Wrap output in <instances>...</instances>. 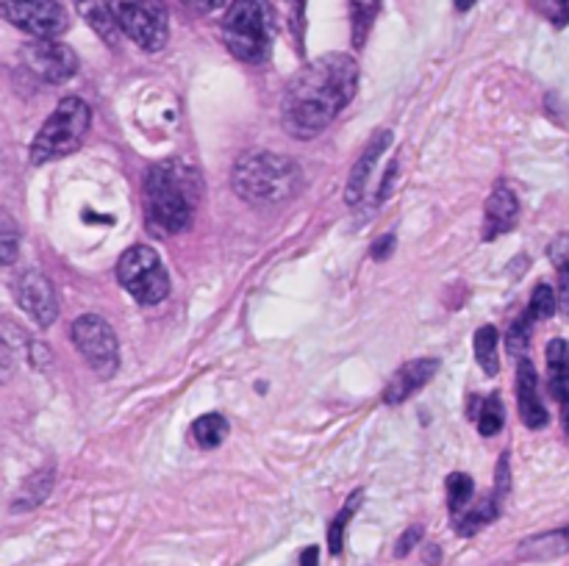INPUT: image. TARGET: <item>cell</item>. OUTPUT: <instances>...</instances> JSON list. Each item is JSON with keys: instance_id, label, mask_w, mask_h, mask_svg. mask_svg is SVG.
Returning a JSON list of instances; mask_svg holds the SVG:
<instances>
[{"instance_id": "6da1fadb", "label": "cell", "mask_w": 569, "mask_h": 566, "mask_svg": "<svg viewBox=\"0 0 569 566\" xmlns=\"http://www.w3.org/2000/svg\"><path fill=\"white\" fill-rule=\"evenodd\" d=\"M359 64L348 53H326L309 61L289 81L283 94V128L295 139H311L326 131L333 117L353 100Z\"/></svg>"}, {"instance_id": "7a4b0ae2", "label": "cell", "mask_w": 569, "mask_h": 566, "mask_svg": "<svg viewBox=\"0 0 569 566\" xmlns=\"http://www.w3.org/2000/svg\"><path fill=\"white\" fill-rule=\"evenodd\" d=\"M198 198V172L183 161H161L148 172V181H144L148 216L167 233H181L192 225Z\"/></svg>"}, {"instance_id": "3957f363", "label": "cell", "mask_w": 569, "mask_h": 566, "mask_svg": "<svg viewBox=\"0 0 569 566\" xmlns=\"http://www.w3.org/2000/svg\"><path fill=\"white\" fill-rule=\"evenodd\" d=\"M233 192L256 205H276L292 198L300 189V170L287 155L270 150L244 153L231 172Z\"/></svg>"}, {"instance_id": "277c9868", "label": "cell", "mask_w": 569, "mask_h": 566, "mask_svg": "<svg viewBox=\"0 0 569 566\" xmlns=\"http://www.w3.org/2000/svg\"><path fill=\"white\" fill-rule=\"evenodd\" d=\"M222 39L239 61L261 64L270 59L276 39V11L270 0H233L222 20Z\"/></svg>"}, {"instance_id": "5b68a950", "label": "cell", "mask_w": 569, "mask_h": 566, "mask_svg": "<svg viewBox=\"0 0 569 566\" xmlns=\"http://www.w3.org/2000/svg\"><path fill=\"white\" fill-rule=\"evenodd\" d=\"M92 122V111L81 98H64L56 105L53 114L44 120L39 128L37 139L31 144V161L33 164H48V161L64 159V155L76 153L81 148L83 137Z\"/></svg>"}, {"instance_id": "8992f818", "label": "cell", "mask_w": 569, "mask_h": 566, "mask_svg": "<svg viewBox=\"0 0 569 566\" xmlns=\"http://www.w3.org/2000/svg\"><path fill=\"white\" fill-rule=\"evenodd\" d=\"M117 281L128 294L144 305H156L170 294V275L161 264L159 253L148 244L128 247L117 261Z\"/></svg>"}, {"instance_id": "52a82bcc", "label": "cell", "mask_w": 569, "mask_h": 566, "mask_svg": "<svg viewBox=\"0 0 569 566\" xmlns=\"http://www.w3.org/2000/svg\"><path fill=\"white\" fill-rule=\"evenodd\" d=\"M114 11L120 31H126L142 50L164 48L167 33H170V14H167L164 0H109Z\"/></svg>"}, {"instance_id": "ba28073f", "label": "cell", "mask_w": 569, "mask_h": 566, "mask_svg": "<svg viewBox=\"0 0 569 566\" xmlns=\"http://www.w3.org/2000/svg\"><path fill=\"white\" fill-rule=\"evenodd\" d=\"M72 342L78 353L87 358V364L98 372L100 377H111L120 366V344H117L114 331L103 316L83 314L72 322Z\"/></svg>"}, {"instance_id": "9c48e42d", "label": "cell", "mask_w": 569, "mask_h": 566, "mask_svg": "<svg viewBox=\"0 0 569 566\" xmlns=\"http://www.w3.org/2000/svg\"><path fill=\"white\" fill-rule=\"evenodd\" d=\"M0 11L11 26L37 39H53L67 28V11L59 0H0Z\"/></svg>"}, {"instance_id": "30bf717a", "label": "cell", "mask_w": 569, "mask_h": 566, "mask_svg": "<svg viewBox=\"0 0 569 566\" xmlns=\"http://www.w3.org/2000/svg\"><path fill=\"white\" fill-rule=\"evenodd\" d=\"M22 61L37 78L48 83H64L76 75L78 55L67 44L53 39H33L22 48Z\"/></svg>"}, {"instance_id": "8fae6325", "label": "cell", "mask_w": 569, "mask_h": 566, "mask_svg": "<svg viewBox=\"0 0 569 566\" xmlns=\"http://www.w3.org/2000/svg\"><path fill=\"white\" fill-rule=\"evenodd\" d=\"M14 297L39 327H50L56 322V316H59L56 289L44 272L39 270L22 272V275L14 281Z\"/></svg>"}, {"instance_id": "7c38bea8", "label": "cell", "mask_w": 569, "mask_h": 566, "mask_svg": "<svg viewBox=\"0 0 569 566\" xmlns=\"http://www.w3.org/2000/svg\"><path fill=\"white\" fill-rule=\"evenodd\" d=\"M517 408H520L526 427H531V431L548 425V408L539 397L537 370L528 358H520V364H517Z\"/></svg>"}, {"instance_id": "4fadbf2b", "label": "cell", "mask_w": 569, "mask_h": 566, "mask_svg": "<svg viewBox=\"0 0 569 566\" xmlns=\"http://www.w3.org/2000/svg\"><path fill=\"white\" fill-rule=\"evenodd\" d=\"M437 372H439L437 358L409 361V364L400 366V370L392 375V381L387 383V388H383V400H387V405L406 403V400H409L417 388L426 386Z\"/></svg>"}, {"instance_id": "5bb4252c", "label": "cell", "mask_w": 569, "mask_h": 566, "mask_svg": "<svg viewBox=\"0 0 569 566\" xmlns=\"http://www.w3.org/2000/svg\"><path fill=\"white\" fill-rule=\"evenodd\" d=\"M389 142H392V133H389V131H378L376 137L370 139V144H367V148H365L361 159L356 161L353 170H350L348 189H345V198H348L350 205H359L361 203V198H365V192H367V183H370L372 170H376L378 159H381L383 150L389 148Z\"/></svg>"}, {"instance_id": "9a60e30c", "label": "cell", "mask_w": 569, "mask_h": 566, "mask_svg": "<svg viewBox=\"0 0 569 566\" xmlns=\"http://www.w3.org/2000/svg\"><path fill=\"white\" fill-rule=\"evenodd\" d=\"M520 216V200L509 186H498L487 200V225H483V239L495 242L498 236L509 233Z\"/></svg>"}, {"instance_id": "2e32d148", "label": "cell", "mask_w": 569, "mask_h": 566, "mask_svg": "<svg viewBox=\"0 0 569 566\" xmlns=\"http://www.w3.org/2000/svg\"><path fill=\"white\" fill-rule=\"evenodd\" d=\"M567 553H569V527L539 533V536L526 538V542L517 547V558L520 560H553Z\"/></svg>"}, {"instance_id": "e0dca14e", "label": "cell", "mask_w": 569, "mask_h": 566, "mask_svg": "<svg viewBox=\"0 0 569 566\" xmlns=\"http://www.w3.org/2000/svg\"><path fill=\"white\" fill-rule=\"evenodd\" d=\"M78 14L89 22V28L106 44H117V39H120V22H117L114 11H111L109 0H78Z\"/></svg>"}, {"instance_id": "ac0fdd59", "label": "cell", "mask_w": 569, "mask_h": 566, "mask_svg": "<svg viewBox=\"0 0 569 566\" xmlns=\"http://www.w3.org/2000/svg\"><path fill=\"white\" fill-rule=\"evenodd\" d=\"M50 492H53V469L48 466V469L33 472V475H28L26 481H22L20 492L11 499V511L20 514V511L39 508V505L50 497Z\"/></svg>"}, {"instance_id": "d6986e66", "label": "cell", "mask_w": 569, "mask_h": 566, "mask_svg": "<svg viewBox=\"0 0 569 566\" xmlns=\"http://www.w3.org/2000/svg\"><path fill=\"white\" fill-rule=\"evenodd\" d=\"M500 508V499L498 497H481V499H472L467 505V511H461L459 516H453V525L459 530V536H476L481 527H487L489 522H495Z\"/></svg>"}, {"instance_id": "ffe728a7", "label": "cell", "mask_w": 569, "mask_h": 566, "mask_svg": "<svg viewBox=\"0 0 569 566\" xmlns=\"http://www.w3.org/2000/svg\"><path fill=\"white\" fill-rule=\"evenodd\" d=\"M470 416H476L481 436H498L506 425V408L500 394H489V397L481 400V405H478V400L472 397Z\"/></svg>"}, {"instance_id": "44dd1931", "label": "cell", "mask_w": 569, "mask_h": 566, "mask_svg": "<svg viewBox=\"0 0 569 566\" xmlns=\"http://www.w3.org/2000/svg\"><path fill=\"white\" fill-rule=\"evenodd\" d=\"M378 11H381V0H350V28H353L356 48L367 42Z\"/></svg>"}, {"instance_id": "7402d4cb", "label": "cell", "mask_w": 569, "mask_h": 566, "mask_svg": "<svg viewBox=\"0 0 569 566\" xmlns=\"http://www.w3.org/2000/svg\"><path fill=\"white\" fill-rule=\"evenodd\" d=\"M192 438L198 447H220L222 442L228 438V422L226 416L220 414H203L200 420H194L192 425Z\"/></svg>"}, {"instance_id": "603a6c76", "label": "cell", "mask_w": 569, "mask_h": 566, "mask_svg": "<svg viewBox=\"0 0 569 566\" xmlns=\"http://www.w3.org/2000/svg\"><path fill=\"white\" fill-rule=\"evenodd\" d=\"M498 331H495L492 325H483L478 327L476 333V358L478 364H481V370L487 372V375H498L500 370V358H498Z\"/></svg>"}, {"instance_id": "cb8c5ba5", "label": "cell", "mask_w": 569, "mask_h": 566, "mask_svg": "<svg viewBox=\"0 0 569 566\" xmlns=\"http://www.w3.org/2000/svg\"><path fill=\"white\" fill-rule=\"evenodd\" d=\"M361 497H365V494H361V492L350 494L348 503L342 505V511H339V514L333 516L331 527H328V549H331V555H342V547H345V527H348V522L353 519V514H356V511H359Z\"/></svg>"}, {"instance_id": "d4e9b609", "label": "cell", "mask_w": 569, "mask_h": 566, "mask_svg": "<svg viewBox=\"0 0 569 566\" xmlns=\"http://www.w3.org/2000/svg\"><path fill=\"white\" fill-rule=\"evenodd\" d=\"M448 508L450 516H459L461 511H467V505L472 503V494H476V486H472V477L465 475V472H453L448 477Z\"/></svg>"}, {"instance_id": "484cf974", "label": "cell", "mask_w": 569, "mask_h": 566, "mask_svg": "<svg viewBox=\"0 0 569 566\" xmlns=\"http://www.w3.org/2000/svg\"><path fill=\"white\" fill-rule=\"evenodd\" d=\"M556 303H559V300H556L553 286H548V283H539L531 294V303H528V316H531L533 322L548 320V316L556 314Z\"/></svg>"}, {"instance_id": "4316f807", "label": "cell", "mask_w": 569, "mask_h": 566, "mask_svg": "<svg viewBox=\"0 0 569 566\" xmlns=\"http://www.w3.org/2000/svg\"><path fill=\"white\" fill-rule=\"evenodd\" d=\"M531 331H533V320L526 314L520 316V320L515 322V325L509 327V336H506V344H509V353L520 355V358H526V350L528 344H531Z\"/></svg>"}, {"instance_id": "83f0119b", "label": "cell", "mask_w": 569, "mask_h": 566, "mask_svg": "<svg viewBox=\"0 0 569 566\" xmlns=\"http://www.w3.org/2000/svg\"><path fill=\"white\" fill-rule=\"evenodd\" d=\"M537 14H542L550 26L565 28L569 26V0H528Z\"/></svg>"}, {"instance_id": "f1b7e54d", "label": "cell", "mask_w": 569, "mask_h": 566, "mask_svg": "<svg viewBox=\"0 0 569 566\" xmlns=\"http://www.w3.org/2000/svg\"><path fill=\"white\" fill-rule=\"evenodd\" d=\"M17 250H20V236H17L11 216L3 214V231H0V261L3 264H14Z\"/></svg>"}, {"instance_id": "f546056e", "label": "cell", "mask_w": 569, "mask_h": 566, "mask_svg": "<svg viewBox=\"0 0 569 566\" xmlns=\"http://www.w3.org/2000/svg\"><path fill=\"white\" fill-rule=\"evenodd\" d=\"M550 261L559 270V275H569V233H559L548 247Z\"/></svg>"}, {"instance_id": "4dcf8cb0", "label": "cell", "mask_w": 569, "mask_h": 566, "mask_svg": "<svg viewBox=\"0 0 569 566\" xmlns=\"http://www.w3.org/2000/svg\"><path fill=\"white\" fill-rule=\"evenodd\" d=\"M420 538H422V527L420 525L409 527V530H406L403 536L398 538V547H395V555H398V558H406V555H409L411 549H415L417 544H420Z\"/></svg>"}, {"instance_id": "1f68e13d", "label": "cell", "mask_w": 569, "mask_h": 566, "mask_svg": "<svg viewBox=\"0 0 569 566\" xmlns=\"http://www.w3.org/2000/svg\"><path fill=\"white\" fill-rule=\"evenodd\" d=\"M306 3H309V0H287L289 14H292L295 33H298V39H303V28H306Z\"/></svg>"}, {"instance_id": "d6a6232c", "label": "cell", "mask_w": 569, "mask_h": 566, "mask_svg": "<svg viewBox=\"0 0 569 566\" xmlns=\"http://www.w3.org/2000/svg\"><path fill=\"white\" fill-rule=\"evenodd\" d=\"M181 3L187 6L189 11H194V14H214L217 9L226 6V0H181Z\"/></svg>"}, {"instance_id": "836d02e7", "label": "cell", "mask_w": 569, "mask_h": 566, "mask_svg": "<svg viewBox=\"0 0 569 566\" xmlns=\"http://www.w3.org/2000/svg\"><path fill=\"white\" fill-rule=\"evenodd\" d=\"M392 250H395V236L392 233H387L383 239H378V244L372 247V255H376L378 261H383V259H389V253H392Z\"/></svg>"}, {"instance_id": "e575fe53", "label": "cell", "mask_w": 569, "mask_h": 566, "mask_svg": "<svg viewBox=\"0 0 569 566\" xmlns=\"http://www.w3.org/2000/svg\"><path fill=\"white\" fill-rule=\"evenodd\" d=\"M559 305L569 314V275H559Z\"/></svg>"}, {"instance_id": "d590c367", "label": "cell", "mask_w": 569, "mask_h": 566, "mask_svg": "<svg viewBox=\"0 0 569 566\" xmlns=\"http://www.w3.org/2000/svg\"><path fill=\"white\" fill-rule=\"evenodd\" d=\"M300 566H320V549L306 547L303 553H300Z\"/></svg>"}, {"instance_id": "8d00e7d4", "label": "cell", "mask_w": 569, "mask_h": 566, "mask_svg": "<svg viewBox=\"0 0 569 566\" xmlns=\"http://www.w3.org/2000/svg\"><path fill=\"white\" fill-rule=\"evenodd\" d=\"M561 420H565V433H567V438H569V400H565V403H561Z\"/></svg>"}, {"instance_id": "74e56055", "label": "cell", "mask_w": 569, "mask_h": 566, "mask_svg": "<svg viewBox=\"0 0 569 566\" xmlns=\"http://www.w3.org/2000/svg\"><path fill=\"white\" fill-rule=\"evenodd\" d=\"M456 3V9L459 11H467V9H472V6H476V0H453Z\"/></svg>"}, {"instance_id": "f35d334b", "label": "cell", "mask_w": 569, "mask_h": 566, "mask_svg": "<svg viewBox=\"0 0 569 566\" xmlns=\"http://www.w3.org/2000/svg\"><path fill=\"white\" fill-rule=\"evenodd\" d=\"M428 560H431V564H437V560H439V549L437 547L428 549Z\"/></svg>"}]
</instances>
